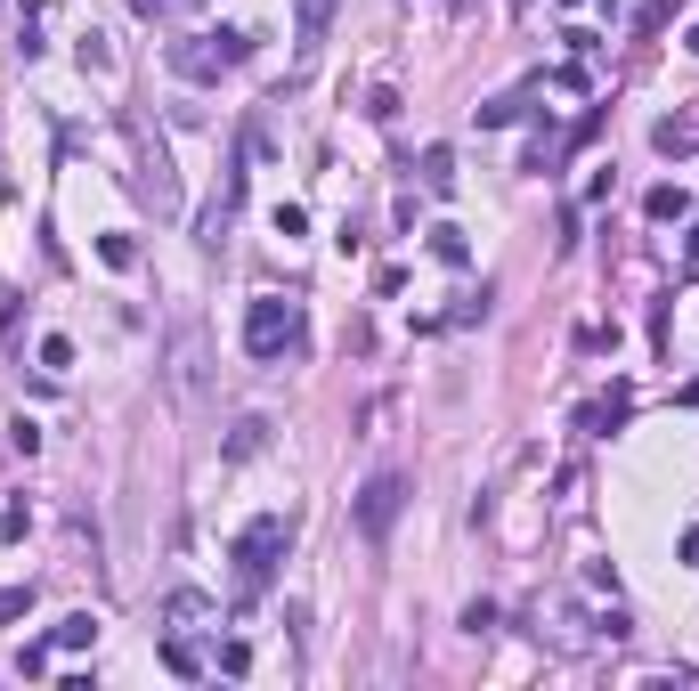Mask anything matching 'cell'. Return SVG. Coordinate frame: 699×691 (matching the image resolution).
Returning <instances> with one entry per match:
<instances>
[{"label":"cell","instance_id":"obj_3","mask_svg":"<svg viewBox=\"0 0 699 691\" xmlns=\"http://www.w3.org/2000/svg\"><path fill=\"white\" fill-rule=\"evenodd\" d=\"M244 350L252 358H293L301 350V309L285 293H261V301L244 309Z\"/></svg>","mask_w":699,"mask_h":691},{"label":"cell","instance_id":"obj_8","mask_svg":"<svg viewBox=\"0 0 699 691\" xmlns=\"http://www.w3.org/2000/svg\"><path fill=\"white\" fill-rule=\"evenodd\" d=\"M293 25H301V66H309L317 41H326V25H334V0H293Z\"/></svg>","mask_w":699,"mask_h":691},{"label":"cell","instance_id":"obj_14","mask_svg":"<svg viewBox=\"0 0 699 691\" xmlns=\"http://www.w3.org/2000/svg\"><path fill=\"white\" fill-rule=\"evenodd\" d=\"M49 643H57V651H90V643H98V618H90V610L57 618V635H49Z\"/></svg>","mask_w":699,"mask_h":691},{"label":"cell","instance_id":"obj_24","mask_svg":"<svg viewBox=\"0 0 699 691\" xmlns=\"http://www.w3.org/2000/svg\"><path fill=\"white\" fill-rule=\"evenodd\" d=\"M49 651H57V643H25V651H17V675H49Z\"/></svg>","mask_w":699,"mask_h":691},{"label":"cell","instance_id":"obj_25","mask_svg":"<svg viewBox=\"0 0 699 691\" xmlns=\"http://www.w3.org/2000/svg\"><path fill=\"white\" fill-rule=\"evenodd\" d=\"M25 529H33V505H25V496H17V505H9V513H0V537H25Z\"/></svg>","mask_w":699,"mask_h":691},{"label":"cell","instance_id":"obj_2","mask_svg":"<svg viewBox=\"0 0 699 691\" xmlns=\"http://www.w3.org/2000/svg\"><path fill=\"white\" fill-rule=\"evenodd\" d=\"M252 41L261 33H187V41H171V74H187V82H220V74H236V66H252Z\"/></svg>","mask_w":699,"mask_h":691},{"label":"cell","instance_id":"obj_31","mask_svg":"<svg viewBox=\"0 0 699 691\" xmlns=\"http://www.w3.org/2000/svg\"><path fill=\"white\" fill-rule=\"evenodd\" d=\"M131 9H139V17H163V0H131Z\"/></svg>","mask_w":699,"mask_h":691},{"label":"cell","instance_id":"obj_10","mask_svg":"<svg viewBox=\"0 0 699 691\" xmlns=\"http://www.w3.org/2000/svg\"><path fill=\"white\" fill-rule=\"evenodd\" d=\"M261 448H269V415H244V423L228 431V448H220V456H228V464H252Z\"/></svg>","mask_w":699,"mask_h":691},{"label":"cell","instance_id":"obj_6","mask_svg":"<svg viewBox=\"0 0 699 691\" xmlns=\"http://www.w3.org/2000/svg\"><path fill=\"white\" fill-rule=\"evenodd\" d=\"M626 415H634V391H626V383H610L602 399H586V407H578V431H594V439H610V431H618Z\"/></svg>","mask_w":699,"mask_h":691},{"label":"cell","instance_id":"obj_23","mask_svg":"<svg viewBox=\"0 0 699 691\" xmlns=\"http://www.w3.org/2000/svg\"><path fill=\"white\" fill-rule=\"evenodd\" d=\"M41 366H49V374H66V366H74V342H66V334H49V342H41Z\"/></svg>","mask_w":699,"mask_h":691},{"label":"cell","instance_id":"obj_1","mask_svg":"<svg viewBox=\"0 0 699 691\" xmlns=\"http://www.w3.org/2000/svg\"><path fill=\"white\" fill-rule=\"evenodd\" d=\"M285 545H293V513H261V521L236 529V545H228V561H236V602H252V594L277 578Z\"/></svg>","mask_w":699,"mask_h":691},{"label":"cell","instance_id":"obj_4","mask_svg":"<svg viewBox=\"0 0 699 691\" xmlns=\"http://www.w3.org/2000/svg\"><path fill=\"white\" fill-rule=\"evenodd\" d=\"M399 513H407V472H374V480L350 496V529H358L366 545H383V537L399 529Z\"/></svg>","mask_w":699,"mask_h":691},{"label":"cell","instance_id":"obj_34","mask_svg":"<svg viewBox=\"0 0 699 691\" xmlns=\"http://www.w3.org/2000/svg\"><path fill=\"white\" fill-rule=\"evenodd\" d=\"M513 9H529V0H513Z\"/></svg>","mask_w":699,"mask_h":691},{"label":"cell","instance_id":"obj_29","mask_svg":"<svg viewBox=\"0 0 699 691\" xmlns=\"http://www.w3.org/2000/svg\"><path fill=\"white\" fill-rule=\"evenodd\" d=\"M683 269H691V277H699V228H691V244H683Z\"/></svg>","mask_w":699,"mask_h":691},{"label":"cell","instance_id":"obj_16","mask_svg":"<svg viewBox=\"0 0 699 691\" xmlns=\"http://www.w3.org/2000/svg\"><path fill=\"white\" fill-rule=\"evenodd\" d=\"M74 57H82V74H106V66H114V49H106V33H82V41H74Z\"/></svg>","mask_w":699,"mask_h":691},{"label":"cell","instance_id":"obj_32","mask_svg":"<svg viewBox=\"0 0 699 691\" xmlns=\"http://www.w3.org/2000/svg\"><path fill=\"white\" fill-rule=\"evenodd\" d=\"M561 9H586V0H561Z\"/></svg>","mask_w":699,"mask_h":691},{"label":"cell","instance_id":"obj_15","mask_svg":"<svg viewBox=\"0 0 699 691\" xmlns=\"http://www.w3.org/2000/svg\"><path fill=\"white\" fill-rule=\"evenodd\" d=\"M643 212H651V220H683V212H691V196H683V187H651Z\"/></svg>","mask_w":699,"mask_h":691},{"label":"cell","instance_id":"obj_12","mask_svg":"<svg viewBox=\"0 0 699 691\" xmlns=\"http://www.w3.org/2000/svg\"><path fill=\"white\" fill-rule=\"evenodd\" d=\"M423 187L431 196H456V147H423Z\"/></svg>","mask_w":699,"mask_h":691},{"label":"cell","instance_id":"obj_11","mask_svg":"<svg viewBox=\"0 0 699 691\" xmlns=\"http://www.w3.org/2000/svg\"><path fill=\"white\" fill-rule=\"evenodd\" d=\"M529 90H537V82H529ZM529 90H504V98H480V106H472V114H480V131H504V122H521V114H529Z\"/></svg>","mask_w":699,"mask_h":691},{"label":"cell","instance_id":"obj_9","mask_svg":"<svg viewBox=\"0 0 699 691\" xmlns=\"http://www.w3.org/2000/svg\"><path fill=\"white\" fill-rule=\"evenodd\" d=\"M431 261H439V269H472V236H464L456 220H439V228H431Z\"/></svg>","mask_w":699,"mask_h":691},{"label":"cell","instance_id":"obj_21","mask_svg":"<svg viewBox=\"0 0 699 691\" xmlns=\"http://www.w3.org/2000/svg\"><path fill=\"white\" fill-rule=\"evenodd\" d=\"M204 610H212V602H204V594H187V586H179V594L163 602V618H171V626H187V618H204Z\"/></svg>","mask_w":699,"mask_h":691},{"label":"cell","instance_id":"obj_18","mask_svg":"<svg viewBox=\"0 0 699 691\" xmlns=\"http://www.w3.org/2000/svg\"><path fill=\"white\" fill-rule=\"evenodd\" d=\"M98 261L106 269H139V244L131 236H98Z\"/></svg>","mask_w":699,"mask_h":691},{"label":"cell","instance_id":"obj_5","mask_svg":"<svg viewBox=\"0 0 699 691\" xmlns=\"http://www.w3.org/2000/svg\"><path fill=\"white\" fill-rule=\"evenodd\" d=\"M139 196H147L163 220L187 204V196H179V171H171V155H163V147H139Z\"/></svg>","mask_w":699,"mask_h":691},{"label":"cell","instance_id":"obj_13","mask_svg":"<svg viewBox=\"0 0 699 691\" xmlns=\"http://www.w3.org/2000/svg\"><path fill=\"white\" fill-rule=\"evenodd\" d=\"M651 147H659V155H691V147H699V131H691L683 114H667V122H651Z\"/></svg>","mask_w":699,"mask_h":691},{"label":"cell","instance_id":"obj_22","mask_svg":"<svg viewBox=\"0 0 699 691\" xmlns=\"http://www.w3.org/2000/svg\"><path fill=\"white\" fill-rule=\"evenodd\" d=\"M366 114H374V122H399V90L374 82V90H366Z\"/></svg>","mask_w":699,"mask_h":691},{"label":"cell","instance_id":"obj_27","mask_svg":"<svg viewBox=\"0 0 699 691\" xmlns=\"http://www.w3.org/2000/svg\"><path fill=\"white\" fill-rule=\"evenodd\" d=\"M252 667V643H220V675H244Z\"/></svg>","mask_w":699,"mask_h":691},{"label":"cell","instance_id":"obj_30","mask_svg":"<svg viewBox=\"0 0 699 691\" xmlns=\"http://www.w3.org/2000/svg\"><path fill=\"white\" fill-rule=\"evenodd\" d=\"M675 407H699V383H683V391H675Z\"/></svg>","mask_w":699,"mask_h":691},{"label":"cell","instance_id":"obj_19","mask_svg":"<svg viewBox=\"0 0 699 691\" xmlns=\"http://www.w3.org/2000/svg\"><path fill=\"white\" fill-rule=\"evenodd\" d=\"M25 610H33V578L25 586H0V626H17Z\"/></svg>","mask_w":699,"mask_h":691},{"label":"cell","instance_id":"obj_17","mask_svg":"<svg viewBox=\"0 0 699 691\" xmlns=\"http://www.w3.org/2000/svg\"><path fill=\"white\" fill-rule=\"evenodd\" d=\"M488 309H496V285H480V293H464L448 326H480V318H488Z\"/></svg>","mask_w":699,"mask_h":691},{"label":"cell","instance_id":"obj_28","mask_svg":"<svg viewBox=\"0 0 699 691\" xmlns=\"http://www.w3.org/2000/svg\"><path fill=\"white\" fill-rule=\"evenodd\" d=\"M675 553H683V561H699V521L683 529V545H675Z\"/></svg>","mask_w":699,"mask_h":691},{"label":"cell","instance_id":"obj_33","mask_svg":"<svg viewBox=\"0 0 699 691\" xmlns=\"http://www.w3.org/2000/svg\"><path fill=\"white\" fill-rule=\"evenodd\" d=\"M691 49H699V25H691Z\"/></svg>","mask_w":699,"mask_h":691},{"label":"cell","instance_id":"obj_7","mask_svg":"<svg viewBox=\"0 0 699 691\" xmlns=\"http://www.w3.org/2000/svg\"><path fill=\"white\" fill-rule=\"evenodd\" d=\"M171 391H179V399H196V391H204V334H196V326H179V350H171Z\"/></svg>","mask_w":699,"mask_h":691},{"label":"cell","instance_id":"obj_26","mask_svg":"<svg viewBox=\"0 0 699 691\" xmlns=\"http://www.w3.org/2000/svg\"><path fill=\"white\" fill-rule=\"evenodd\" d=\"M496 626V602H464V635H488Z\"/></svg>","mask_w":699,"mask_h":691},{"label":"cell","instance_id":"obj_20","mask_svg":"<svg viewBox=\"0 0 699 691\" xmlns=\"http://www.w3.org/2000/svg\"><path fill=\"white\" fill-rule=\"evenodd\" d=\"M163 667H171V675H187V683H196V675H204V659H196V651H187V643H179V635H171V643H163Z\"/></svg>","mask_w":699,"mask_h":691}]
</instances>
